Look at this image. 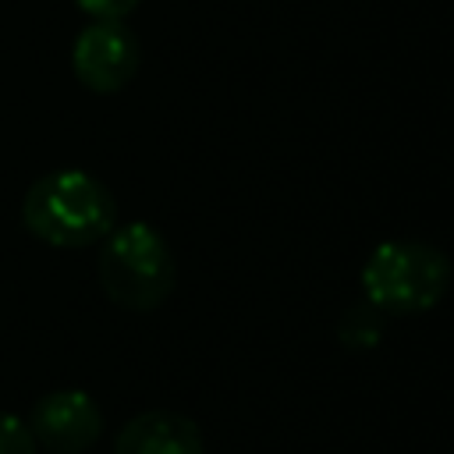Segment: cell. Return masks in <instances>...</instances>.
<instances>
[{
	"label": "cell",
	"instance_id": "5",
	"mask_svg": "<svg viewBox=\"0 0 454 454\" xmlns=\"http://www.w3.org/2000/svg\"><path fill=\"white\" fill-rule=\"evenodd\" d=\"M28 433L53 454H82L103 433V411L85 390H50L28 411Z\"/></svg>",
	"mask_w": 454,
	"mask_h": 454
},
{
	"label": "cell",
	"instance_id": "6",
	"mask_svg": "<svg viewBox=\"0 0 454 454\" xmlns=\"http://www.w3.org/2000/svg\"><path fill=\"white\" fill-rule=\"evenodd\" d=\"M114 454H206L202 429L181 411L153 408L124 422L114 440Z\"/></svg>",
	"mask_w": 454,
	"mask_h": 454
},
{
	"label": "cell",
	"instance_id": "3",
	"mask_svg": "<svg viewBox=\"0 0 454 454\" xmlns=\"http://www.w3.org/2000/svg\"><path fill=\"white\" fill-rule=\"evenodd\" d=\"M450 287V259L426 241H383L362 266V294L390 316L433 309Z\"/></svg>",
	"mask_w": 454,
	"mask_h": 454
},
{
	"label": "cell",
	"instance_id": "4",
	"mask_svg": "<svg viewBox=\"0 0 454 454\" xmlns=\"http://www.w3.org/2000/svg\"><path fill=\"white\" fill-rule=\"evenodd\" d=\"M142 64V50L135 32L117 18H92L71 46V71L74 78L99 96L121 92Z\"/></svg>",
	"mask_w": 454,
	"mask_h": 454
},
{
	"label": "cell",
	"instance_id": "1",
	"mask_svg": "<svg viewBox=\"0 0 454 454\" xmlns=\"http://www.w3.org/2000/svg\"><path fill=\"white\" fill-rule=\"evenodd\" d=\"M21 223L32 238L53 248H85L117 227V199L89 170H50L28 184Z\"/></svg>",
	"mask_w": 454,
	"mask_h": 454
},
{
	"label": "cell",
	"instance_id": "7",
	"mask_svg": "<svg viewBox=\"0 0 454 454\" xmlns=\"http://www.w3.org/2000/svg\"><path fill=\"white\" fill-rule=\"evenodd\" d=\"M0 454H39V443L32 440L28 426L7 411H0Z\"/></svg>",
	"mask_w": 454,
	"mask_h": 454
},
{
	"label": "cell",
	"instance_id": "8",
	"mask_svg": "<svg viewBox=\"0 0 454 454\" xmlns=\"http://www.w3.org/2000/svg\"><path fill=\"white\" fill-rule=\"evenodd\" d=\"M74 4L89 18H117V21H124L138 7V0H74Z\"/></svg>",
	"mask_w": 454,
	"mask_h": 454
},
{
	"label": "cell",
	"instance_id": "2",
	"mask_svg": "<svg viewBox=\"0 0 454 454\" xmlns=\"http://www.w3.org/2000/svg\"><path fill=\"white\" fill-rule=\"evenodd\" d=\"M174 255L163 234L145 223L131 220L114 227L99 248V287L106 298L131 312L160 309L174 291Z\"/></svg>",
	"mask_w": 454,
	"mask_h": 454
}]
</instances>
